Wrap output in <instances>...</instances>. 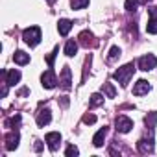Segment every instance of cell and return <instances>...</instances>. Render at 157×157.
I'll return each instance as SVG.
<instances>
[{"label":"cell","mask_w":157,"mask_h":157,"mask_svg":"<svg viewBox=\"0 0 157 157\" xmlns=\"http://www.w3.org/2000/svg\"><path fill=\"white\" fill-rule=\"evenodd\" d=\"M133 74H135V65L133 63H128V65H124V67H120L115 74H113V78L122 85V87H126L128 83H129V80L133 78Z\"/></svg>","instance_id":"1"},{"label":"cell","mask_w":157,"mask_h":157,"mask_svg":"<svg viewBox=\"0 0 157 157\" xmlns=\"http://www.w3.org/2000/svg\"><path fill=\"white\" fill-rule=\"evenodd\" d=\"M22 39H24L26 44H30V46H37V44L41 43V39H43L41 28H39V26H30V28H26V30L22 32Z\"/></svg>","instance_id":"2"},{"label":"cell","mask_w":157,"mask_h":157,"mask_svg":"<svg viewBox=\"0 0 157 157\" xmlns=\"http://www.w3.org/2000/svg\"><path fill=\"white\" fill-rule=\"evenodd\" d=\"M115 126H117V131L118 133H129L131 128H133V120L128 118V117H124V115H120V117H117Z\"/></svg>","instance_id":"3"},{"label":"cell","mask_w":157,"mask_h":157,"mask_svg":"<svg viewBox=\"0 0 157 157\" xmlns=\"http://www.w3.org/2000/svg\"><path fill=\"white\" fill-rule=\"evenodd\" d=\"M155 67H157V57L153 54H146V56H142L139 59V68L144 70V72H148V70H151Z\"/></svg>","instance_id":"4"},{"label":"cell","mask_w":157,"mask_h":157,"mask_svg":"<svg viewBox=\"0 0 157 157\" xmlns=\"http://www.w3.org/2000/svg\"><path fill=\"white\" fill-rule=\"evenodd\" d=\"M41 83H43L44 89H54V87L57 85V78H56V74H54L52 68L46 70V72H43V76H41Z\"/></svg>","instance_id":"5"},{"label":"cell","mask_w":157,"mask_h":157,"mask_svg":"<svg viewBox=\"0 0 157 157\" xmlns=\"http://www.w3.org/2000/svg\"><path fill=\"white\" fill-rule=\"evenodd\" d=\"M59 85H61V89L70 91V87H72V72H70V67H63L61 78H59Z\"/></svg>","instance_id":"6"},{"label":"cell","mask_w":157,"mask_h":157,"mask_svg":"<svg viewBox=\"0 0 157 157\" xmlns=\"http://www.w3.org/2000/svg\"><path fill=\"white\" fill-rule=\"evenodd\" d=\"M44 140H46L50 151H56V150L59 148V144H61V133H57V131H50V133H46Z\"/></svg>","instance_id":"7"},{"label":"cell","mask_w":157,"mask_h":157,"mask_svg":"<svg viewBox=\"0 0 157 157\" xmlns=\"http://www.w3.org/2000/svg\"><path fill=\"white\" fill-rule=\"evenodd\" d=\"M19 140H21V135H19V131L17 129H13L11 133H8L6 135V150H15L17 146H19Z\"/></svg>","instance_id":"8"},{"label":"cell","mask_w":157,"mask_h":157,"mask_svg":"<svg viewBox=\"0 0 157 157\" xmlns=\"http://www.w3.org/2000/svg\"><path fill=\"white\" fill-rule=\"evenodd\" d=\"M50 120H52V111H50V109H41V111L37 113L35 122H37L39 128H44L46 124H50Z\"/></svg>","instance_id":"9"},{"label":"cell","mask_w":157,"mask_h":157,"mask_svg":"<svg viewBox=\"0 0 157 157\" xmlns=\"http://www.w3.org/2000/svg\"><path fill=\"white\" fill-rule=\"evenodd\" d=\"M150 83L146 82V80H139L135 85H133V94L135 96H142V94H148L150 93Z\"/></svg>","instance_id":"10"},{"label":"cell","mask_w":157,"mask_h":157,"mask_svg":"<svg viewBox=\"0 0 157 157\" xmlns=\"http://www.w3.org/2000/svg\"><path fill=\"white\" fill-rule=\"evenodd\" d=\"M2 76L6 78V82H8V85H15V83H19L21 82V70H17V68H11L10 72H2Z\"/></svg>","instance_id":"11"},{"label":"cell","mask_w":157,"mask_h":157,"mask_svg":"<svg viewBox=\"0 0 157 157\" xmlns=\"http://www.w3.org/2000/svg\"><path fill=\"white\" fill-rule=\"evenodd\" d=\"M137 148H139L140 153H151L153 151V139L151 137L150 139H140L137 142Z\"/></svg>","instance_id":"12"},{"label":"cell","mask_w":157,"mask_h":157,"mask_svg":"<svg viewBox=\"0 0 157 157\" xmlns=\"http://www.w3.org/2000/svg\"><path fill=\"white\" fill-rule=\"evenodd\" d=\"M105 137H107V128H102V129H98V131H96V135L93 137V144H94L96 148H102V146H104V140H105Z\"/></svg>","instance_id":"13"},{"label":"cell","mask_w":157,"mask_h":157,"mask_svg":"<svg viewBox=\"0 0 157 157\" xmlns=\"http://www.w3.org/2000/svg\"><path fill=\"white\" fill-rule=\"evenodd\" d=\"M70 28H72V21H68V19H61L59 22H57V32H59V35H68V32H70Z\"/></svg>","instance_id":"14"},{"label":"cell","mask_w":157,"mask_h":157,"mask_svg":"<svg viewBox=\"0 0 157 157\" xmlns=\"http://www.w3.org/2000/svg\"><path fill=\"white\" fill-rule=\"evenodd\" d=\"M78 39H80V44H82V46H85V48H89V46H93V44H94V41H93L94 37H93V33H91V32H82Z\"/></svg>","instance_id":"15"},{"label":"cell","mask_w":157,"mask_h":157,"mask_svg":"<svg viewBox=\"0 0 157 157\" xmlns=\"http://www.w3.org/2000/svg\"><path fill=\"white\" fill-rule=\"evenodd\" d=\"M13 61H15L17 65H28V63H30V56H28L26 52H22V50H17V52L13 54Z\"/></svg>","instance_id":"16"},{"label":"cell","mask_w":157,"mask_h":157,"mask_svg":"<svg viewBox=\"0 0 157 157\" xmlns=\"http://www.w3.org/2000/svg\"><path fill=\"white\" fill-rule=\"evenodd\" d=\"M76 52H78V43L76 41H67V44H65V56H68V57H74L76 56Z\"/></svg>","instance_id":"17"},{"label":"cell","mask_w":157,"mask_h":157,"mask_svg":"<svg viewBox=\"0 0 157 157\" xmlns=\"http://www.w3.org/2000/svg\"><path fill=\"white\" fill-rule=\"evenodd\" d=\"M102 91H104V94H105L107 98H115V96H117V89L113 87V83H104Z\"/></svg>","instance_id":"18"},{"label":"cell","mask_w":157,"mask_h":157,"mask_svg":"<svg viewBox=\"0 0 157 157\" xmlns=\"http://www.w3.org/2000/svg\"><path fill=\"white\" fill-rule=\"evenodd\" d=\"M100 104H104V96H102L100 93H94V94H91L89 105H91V107H96V105H100Z\"/></svg>","instance_id":"19"},{"label":"cell","mask_w":157,"mask_h":157,"mask_svg":"<svg viewBox=\"0 0 157 157\" xmlns=\"http://www.w3.org/2000/svg\"><path fill=\"white\" fill-rule=\"evenodd\" d=\"M21 120H22V118H21V115H15V117H11L10 120H6V126H8V128H13V129H17V128L21 126Z\"/></svg>","instance_id":"20"},{"label":"cell","mask_w":157,"mask_h":157,"mask_svg":"<svg viewBox=\"0 0 157 157\" xmlns=\"http://www.w3.org/2000/svg\"><path fill=\"white\" fill-rule=\"evenodd\" d=\"M146 32L151 33V35L157 33V19H151V17H150V21H148V24H146Z\"/></svg>","instance_id":"21"},{"label":"cell","mask_w":157,"mask_h":157,"mask_svg":"<svg viewBox=\"0 0 157 157\" xmlns=\"http://www.w3.org/2000/svg\"><path fill=\"white\" fill-rule=\"evenodd\" d=\"M72 10H83L85 6H89V0H70Z\"/></svg>","instance_id":"22"},{"label":"cell","mask_w":157,"mask_h":157,"mask_svg":"<svg viewBox=\"0 0 157 157\" xmlns=\"http://www.w3.org/2000/svg\"><path fill=\"white\" fill-rule=\"evenodd\" d=\"M144 122H146V126H148L150 129H153V128H155V122H157V113H150V115L144 118Z\"/></svg>","instance_id":"23"},{"label":"cell","mask_w":157,"mask_h":157,"mask_svg":"<svg viewBox=\"0 0 157 157\" xmlns=\"http://www.w3.org/2000/svg\"><path fill=\"white\" fill-rule=\"evenodd\" d=\"M140 0H126V11H135Z\"/></svg>","instance_id":"24"},{"label":"cell","mask_w":157,"mask_h":157,"mask_svg":"<svg viewBox=\"0 0 157 157\" xmlns=\"http://www.w3.org/2000/svg\"><path fill=\"white\" fill-rule=\"evenodd\" d=\"M118 56H120V48L118 46H111V50H109V61H115Z\"/></svg>","instance_id":"25"},{"label":"cell","mask_w":157,"mask_h":157,"mask_svg":"<svg viewBox=\"0 0 157 157\" xmlns=\"http://www.w3.org/2000/svg\"><path fill=\"white\" fill-rule=\"evenodd\" d=\"M59 52V48L56 46L54 50H52V54H48V57H46V63H48V67H54V59H56V54Z\"/></svg>","instance_id":"26"},{"label":"cell","mask_w":157,"mask_h":157,"mask_svg":"<svg viewBox=\"0 0 157 157\" xmlns=\"http://www.w3.org/2000/svg\"><path fill=\"white\" fill-rule=\"evenodd\" d=\"M78 153H80V150H78L74 144H72V146H68V148H67V151H65V155H67V157H72V155L76 157Z\"/></svg>","instance_id":"27"},{"label":"cell","mask_w":157,"mask_h":157,"mask_svg":"<svg viewBox=\"0 0 157 157\" xmlns=\"http://www.w3.org/2000/svg\"><path fill=\"white\" fill-rule=\"evenodd\" d=\"M94 122H96V117H94V115H85V117H83V124L89 126V124H94Z\"/></svg>","instance_id":"28"},{"label":"cell","mask_w":157,"mask_h":157,"mask_svg":"<svg viewBox=\"0 0 157 157\" xmlns=\"http://www.w3.org/2000/svg\"><path fill=\"white\" fill-rule=\"evenodd\" d=\"M148 13L151 19H157V8H148Z\"/></svg>","instance_id":"29"},{"label":"cell","mask_w":157,"mask_h":157,"mask_svg":"<svg viewBox=\"0 0 157 157\" xmlns=\"http://www.w3.org/2000/svg\"><path fill=\"white\" fill-rule=\"evenodd\" d=\"M33 150H35V151H41V150H43V142H41V140H35Z\"/></svg>","instance_id":"30"},{"label":"cell","mask_w":157,"mask_h":157,"mask_svg":"<svg viewBox=\"0 0 157 157\" xmlns=\"http://www.w3.org/2000/svg\"><path fill=\"white\" fill-rule=\"evenodd\" d=\"M61 105L63 107H68V98L67 96H61Z\"/></svg>","instance_id":"31"},{"label":"cell","mask_w":157,"mask_h":157,"mask_svg":"<svg viewBox=\"0 0 157 157\" xmlns=\"http://www.w3.org/2000/svg\"><path fill=\"white\" fill-rule=\"evenodd\" d=\"M28 93H30V91H28V89H26V87H24V89H21V91H19V93H17V94H19V96H26V94H28Z\"/></svg>","instance_id":"32"},{"label":"cell","mask_w":157,"mask_h":157,"mask_svg":"<svg viewBox=\"0 0 157 157\" xmlns=\"http://www.w3.org/2000/svg\"><path fill=\"white\" fill-rule=\"evenodd\" d=\"M140 2H142V4H150V2H151V0H140Z\"/></svg>","instance_id":"33"},{"label":"cell","mask_w":157,"mask_h":157,"mask_svg":"<svg viewBox=\"0 0 157 157\" xmlns=\"http://www.w3.org/2000/svg\"><path fill=\"white\" fill-rule=\"evenodd\" d=\"M46 2H48V4H54V2H56V0H46Z\"/></svg>","instance_id":"34"}]
</instances>
